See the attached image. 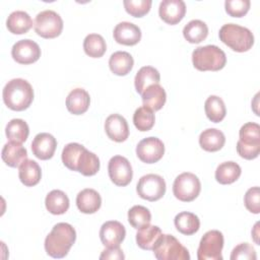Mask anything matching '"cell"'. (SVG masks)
I'll list each match as a JSON object with an SVG mask.
<instances>
[{
  "mask_svg": "<svg viewBox=\"0 0 260 260\" xmlns=\"http://www.w3.org/2000/svg\"><path fill=\"white\" fill-rule=\"evenodd\" d=\"M76 240L74 228L67 222H58L45 239V250L53 258L65 257Z\"/></svg>",
  "mask_w": 260,
  "mask_h": 260,
  "instance_id": "1",
  "label": "cell"
},
{
  "mask_svg": "<svg viewBox=\"0 0 260 260\" xmlns=\"http://www.w3.org/2000/svg\"><path fill=\"white\" fill-rule=\"evenodd\" d=\"M2 96L4 104L10 110L23 111L34 101V89L28 81L22 78H14L5 84Z\"/></svg>",
  "mask_w": 260,
  "mask_h": 260,
  "instance_id": "2",
  "label": "cell"
},
{
  "mask_svg": "<svg viewBox=\"0 0 260 260\" xmlns=\"http://www.w3.org/2000/svg\"><path fill=\"white\" fill-rule=\"evenodd\" d=\"M219 40L233 51L243 53L249 51L254 45L252 31L236 23L223 24L218 32Z\"/></svg>",
  "mask_w": 260,
  "mask_h": 260,
  "instance_id": "3",
  "label": "cell"
},
{
  "mask_svg": "<svg viewBox=\"0 0 260 260\" xmlns=\"http://www.w3.org/2000/svg\"><path fill=\"white\" fill-rule=\"evenodd\" d=\"M192 63L199 71H218L225 66V53L214 45L196 48L192 53Z\"/></svg>",
  "mask_w": 260,
  "mask_h": 260,
  "instance_id": "4",
  "label": "cell"
},
{
  "mask_svg": "<svg viewBox=\"0 0 260 260\" xmlns=\"http://www.w3.org/2000/svg\"><path fill=\"white\" fill-rule=\"evenodd\" d=\"M157 260H190V254L174 236L162 234L153 249Z\"/></svg>",
  "mask_w": 260,
  "mask_h": 260,
  "instance_id": "5",
  "label": "cell"
},
{
  "mask_svg": "<svg viewBox=\"0 0 260 260\" xmlns=\"http://www.w3.org/2000/svg\"><path fill=\"white\" fill-rule=\"evenodd\" d=\"M201 183L198 177L192 173L180 174L174 181L173 193L177 199L183 202H191L199 195Z\"/></svg>",
  "mask_w": 260,
  "mask_h": 260,
  "instance_id": "6",
  "label": "cell"
},
{
  "mask_svg": "<svg viewBox=\"0 0 260 260\" xmlns=\"http://www.w3.org/2000/svg\"><path fill=\"white\" fill-rule=\"evenodd\" d=\"M223 235L217 230L206 232L200 240L197 250L198 260H222Z\"/></svg>",
  "mask_w": 260,
  "mask_h": 260,
  "instance_id": "7",
  "label": "cell"
},
{
  "mask_svg": "<svg viewBox=\"0 0 260 260\" xmlns=\"http://www.w3.org/2000/svg\"><path fill=\"white\" fill-rule=\"evenodd\" d=\"M35 31L44 39H54L63 29L61 16L53 10H44L37 14L34 23Z\"/></svg>",
  "mask_w": 260,
  "mask_h": 260,
  "instance_id": "8",
  "label": "cell"
},
{
  "mask_svg": "<svg viewBox=\"0 0 260 260\" xmlns=\"http://www.w3.org/2000/svg\"><path fill=\"white\" fill-rule=\"evenodd\" d=\"M166 182L161 176L147 174L142 176L136 186L138 195L148 201H156L166 193Z\"/></svg>",
  "mask_w": 260,
  "mask_h": 260,
  "instance_id": "9",
  "label": "cell"
},
{
  "mask_svg": "<svg viewBox=\"0 0 260 260\" xmlns=\"http://www.w3.org/2000/svg\"><path fill=\"white\" fill-rule=\"evenodd\" d=\"M108 173L111 181L120 187L127 186L133 178L131 164L122 155H115L111 157L108 165Z\"/></svg>",
  "mask_w": 260,
  "mask_h": 260,
  "instance_id": "10",
  "label": "cell"
},
{
  "mask_svg": "<svg viewBox=\"0 0 260 260\" xmlns=\"http://www.w3.org/2000/svg\"><path fill=\"white\" fill-rule=\"evenodd\" d=\"M165 153V145L157 137H146L136 146V155L145 164L157 162Z\"/></svg>",
  "mask_w": 260,
  "mask_h": 260,
  "instance_id": "11",
  "label": "cell"
},
{
  "mask_svg": "<svg viewBox=\"0 0 260 260\" xmlns=\"http://www.w3.org/2000/svg\"><path fill=\"white\" fill-rule=\"evenodd\" d=\"M11 56L17 63L27 65L40 59L41 49L36 42L29 39L20 40L12 46Z\"/></svg>",
  "mask_w": 260,
  "mask_h": 260,
  "instance_id": "12",
  "label": "cell"
},
{
  "mask_svg": "<svg viewBox=\"0 0 260 260\" xmlns=\"http://www.w3.org/2000/svg\"><path fill=\"white\" fill-rule=\"evenodd\" d=\"M126 236L125 226L117 220H109L103 223L100 230V239L107 248L118 247Z\"/></svg>",
  "mask_w": 260,
  "mask_h": 260,
  "instance_id": "13",
  "label": "cell"
},
{
  "mask_svg": "<svg viewBox=\"0 0 260 260\" xmlns=\"http://www.w3.org/2000/svg\"><path fill=\"white\" fill-rule=\"evenodd\" d=\"M158 14L166 23L177 24L186 14V4L182 0H164L159 4Z\"/></svg>",
  "mask_w": 260,
  "mask_h": 260,
  "instance_id": "14",
  "label": "cell"
},
{
  "mask_svg": "<svg viewBox=\"0 0 260 260\" xmlns=\"http://www.w3.org/2000/svg\"><path fill=\"white\" fill-rule=\"evenodd\" d=\"M56 147V138L47 132L37 134L31 142V151L34 155L42 160H47L53 157Z\"/></svg>",
  "mask_w": 260,
  "mask_h": 260,
  "instance_id": "15",
  "label": "cell"
},
{
  "mask_svg": "<svg viewBox=\"0 0 260 260\" xmlns=\"http://www.w3.org/2000/svg\"><path fill=\"white\" fill-rule=\"evenodd\" d=\"M105 131L108 137L116 142H123L129 136L128 123L126 119L119 114H112L106 119Z\"/></svg>",
  "mask_w": 260,
  "mask_h": 260,
  "instance_id": "16",
  "label": "cell"
},
{
  "mask_svg": "<svg viewBox=\"0 0 260 260\" xmlns=\"http://www.w3.org/2000/svg\"><path fill=\"white\" fill-rule=\"evenodd\" d=\"M113 36L118 44L134 46L141 40V30L132 22L122 21L115 26Z\"/></svg>",
  "mask_w": 260,
  "mask_h": 260,
  "instance_id": "17",
  "label": "cell"
},
{
  "mask_svg": "<svg viewBox=\"0 0 260 260\" xmlns=\"http://www.w3.org/2000/svg\"><path fill=\"white\" fill-rule=\"evenodd\" d=\"M1 157L8 167L18 168L25 159H27V151L21 143L9 141L3 146Z\"/></svg>",
  "mask_w": 260,
  "mask_h": 260,
  "instance_id": "18",
  "label": "cell"
},
{
  "mask_svg": "<svg viewBox=\"0 0 260 260\" xmlns=\"http://www.w3.org/2000/svg\"><path fill=\"white\" fill-rule=\"evenodd\" d=\"M76 205L79 211H81L82 213H94L101 208V195L94 189H83L76 196Z\"/></svg>",
  "mask_w": 260,
  "mask_h": 260,
  "instance_id": "19",
  "label": "cell"
},
{
  "mask_svg": "<svg viewBox=\"0 0 260 260\" xmlns=\"http://www.w3.org/2000/svg\"><path fill=\"white\" fill-rule=\"evenodd\" d=\"M90 96L83 88H74L66 98V108L73 115H81L88 110Z\"/></svg>",
  "mask_w": 260,
  "mask_h": 260,
  "instance_id": "20",
  "label": "cell"
},
{
  "mask_svg": "<svg viewBox=\"0 0 260 260\" xmlns=\"http://www.w3.org/2000/svg\"><path fill=\"white\" fill-rule=\"evenodd\" d=\"M141 99L144 107L151 111H158L164 107L167 101V93L159 83L152 84L141 93Z\"/></svg>",
  "mask_w": 260,
  "mask_h": 260,
  "instance_id": "21",
  "label": "cell"
},
{
  "mask_svg": "<svg viewBox=\"0 0 260 260\" xmlns=\"http://www.w3.org/2000/svg\"><path fill=\"white\" fill-rule=\"evenodd\" d=\"M32 24V19L29 14L22 10L11 12L6 20L8 30L14 35L26 34L31 28Z\"/></svg>",
  "mask_w": 260,
  "mask_h": 260,
  "instance_id": "22",
  "label": "cell"
},
{
  "mask_svg": "<svg viewBox=\"0 0 260 260\" xmlns=\"http://www.w3.org/2000/svg\"><path fill=\"white\" fill-rule=\"evenodd\" d=\"M225 143L224 134L216 128H208L203 130L199 136L200 146L209 152H214L222 148Z\"/></svg>",
  "mask_w": 260,
  "mask_h": 260,
  "instance_id": "23",
  "label": "cell"
},
{
  "mask_svg": "<svg viewBox=\"0 0 260 260\" xmlns=\"http://www.w3.org/2000/svg\"><path fill=\"white\" fill-rule=\"evenodd\" d=\"M133 65V57L128 52L117 51L113 53L109 59V67L111 71L118 76L127 75L132 70Z\"/></svg>",
  "mask_w": 260,
  "mask_h": 260,
  "instance_id": "24",
  "label": "cell"
},
{
  "mask_svg": "<svg viewBox=\"0 0 260 260\" xmlns=\"http://www.w3.org/2000/svg\"><path fill=\"white\" fill-rule=\"evenodd\" d=\"M160 80V74L152 66L141 67L135 75L134 85L138 93H142L149 85L158 84Z\"/></svg>",
  "mask_w": 260,
  "mask_h": 260,
  "instance_id": "25",
  "label": "cell"
},
{
  "mask_svg": "<svg viewBox=\"0 0 260 260\" xmlns=\"http://www.w3.org/2000/svg\"><path fill=\"white\" fill-rule=\"evenodd\" d=\"M18 177L26 187H32L41 181L42 170L39 164L32 159H25L19 167Z\"/></svg>",
  "mask_w": 260,
  "mask_h": 260,
  "instance_id": "26",
  "label": "cell"
},
{
  "mask_svg": "<svg viewBox=\"0 0 260 260\" xmlns=\"http://www.w3.org/2000/svg\"><path fill=\"white\" fill-rule=\"evenodd\" d=\"M161 235V230L157 225L146 224L138 229L136 234V244L143 250H152Z\"/></svg>",
  "mask_w": 260,
  "mask_h": 260,
  "instance_id": "27",
  "label": "cell"
},
{
  "mask_svg": "<svg viewBox=\"0 0 260 260\" xmlns=\"http://www.w3.org/2000/svg\"><path fill=\"white\" fill-rule=\"evenodd\" d=\"M47 210L55 215L65 213L69 208V198L61 190H52L45 199Z\"/></svg>",
  "mask_w": 260,
  "mask_h": 260,
  "instance_id": "28",
  "label": "cell"
},
{
  "mask_svg": "<svg viewBox=\"0 0 260 260\" xmlns=\"http://www.w3.org/2000/svg\"><path fill=\"white\" fill-rule=\"evenodd\" d=\"M174 223L177 231L186 236H191L197 233L200 228V220L198 216L188 211H182L178 213L175 216Z\"/></svg>",
  "mask_w": 260,
  "mask_h": 260,
  "instance_id": "29",
  "label": "cell"
},
{
  "mask_svg": "<svg viewBox=\"0 0 260 260\" xmlns=\"http://www.w3.org/2000/svg\"><path fill=\"white\" fill-rule=\"evenodd\" d=\"M241 167L235 161L221 162L215 170V180L221 185L236 182L241 176Z\"/></svg>",
  "mask_w": 260,
  "mask_h": 260,
  "instance_id": "30",
  "label": "cell"
},
{
  "mask_svg": "<svg viewBox=\"0 0 260 260\" xmlns=\"http://www.w3.org/2000/svg\"><path fill=\"white\" fill-rule=\"evenodd\" d=\"M207 35V24L199 19H193L189 21L183 28V36L185 40L191 44H198L204 41Z\"/></svg>",
  "mask_w": 260,
  "mask_h": 260,
  "instance_id": "31",
  "label": "cell"
},
{
  "mask_svg": "<svg viewBox=\"0 0 260 260\" xmlns=\"http://www.w3.org/2000/svg\"><path fill=\"white\" fill-rule=\"evenodd\" d=\"M100 170V159L99 157L91 151L87 150L85 147L81 151L77 165L76 172H79L83 176H93Z\"/></svg>",
  "mask_w": 260,
  "mask_h": 260,
  "instance_id": "32",
  "label": "cell"
},
{
  "mask_svg": "<svg viewBox=\"0 0 260 260\" xmlns=\"http://www.w3.org/2000/svg\"><path fill=\"white\" fill-rule=\"evenodd\" d=\"M204 111L207 118L213 123L222 121L226 114L225 105L222 99L217 95H209L206 99L204 103Z\"/></svg>",
  "mask_w": 260,
  "mask_h": 260,
  "instance_id": "33",
  "label": "cell"
},
{
  "mask_svg": "<svg viewBox=\"0 0 260 260\" xmlns=\"http://www.w3.org/2000/svg\"><path fill=\"white\" fill-rule=\"evenodd\" d=\"M5 134L9 141L22 143L28 137L29 128L27 123L22 119H12L6 125Z\"/></svg>",
  "mask_w": 260,
  "mask_h": 260,
  "instance_id": "34",
  "label": "cell"
},
{
  "mask_svg": "<svg viewBox=\"0 0 260 260\" xmlns=\"http://www.w3.org/2000/svg\"><path fill=\"white\" fill-rule=\"evenodd\" d=\"M83 50L91 58H100L107 51L105 39L98 34H89L83 41Z\"/></svg>",
  "mask_w": 260,
  "mask_h": 260,
  "instance_id": "35",
  "label": "cell"
},
{
  "mask_svg": "<svg viewBox=\"0 0 260 260\" xmlns=\"http://www.w3.org/2000/svg\"><path fill=\"white\" fill-rule=\"evenodd\" d=\"M155 117L153 114V111L146 107H140L136 109L133 115V123L136 129L139 131H148L150 130L154 125Z\"/></svg>",
  "mask_w": 260,
  "mask_h": 260,
  "instance_id": "36",
  "label": "cell"
},
{
  "mask_svg": "<svg viewBox=\"0 0 260 260\" xmlns=\"http://www.w3.org/2000/svg\"><path fill=\"white\" fill-rule=\"evenodd\" d=\"M128 221L134 229H140L151 221L150 211L142 205H134L128 211Z\"/></svg>",
  "mask_w": 260,
  "mask_h": 260,
  "instance_id": "37",
  "label": "cell"
},
{
  "mask_svg": "<svg viewBox=\"0 0 260 260\" xmlns=\"http://www.w3.org/2000/svg\"><path fill=\"white\" fill-rule=\"evenodd\" d=\"M239 141L247 145H260V126L254 122L244 124L239 131Z\"/></svg>",
  "mask_w": 260,
  "mask_h": 260,
  "instance_id": "38",
  "label": "cell"
},
{
  "mask_svg": "<svg viewBox=\"0 0 260 260\" xmlns=\"http://www.w3.org/2000/svg\"><path fill=\"white\" fill-rule=\"evenodd\" d=\"M83 149H84V146L76 142H71L66 144L61 154L64 166L71 171H76L77 160Z\"/></svg>",
  "mask_w": 260,
  "mask_h": 260,
  "instance_id": "39",
  "label": "cell"
},
{
  "mask_svg": "<svg viewBox=\"0 0 260 260\" xmlns=\"http://www.w3.org/2000/svg\"><path fill=\"white\" fill-rule=\"evenodd\" d=\"M125 10L134 17H142L149 12L151 8V0H124Z\"/></svg>",
  "mask_w": 260,
  "mask_h": 260,
  "instance_id": "40",
  "label": "cell"
},
{
  "mask_svg": "<svg viewBox=\"0 0 260 260\" xmlns=\"http://www.w3.org/2000/svg\"><path fill=\"white\" fill-rule=\"evenodd\" d=\"M250 5L249 0H226L224 2L226 13L233 17L244 16L249 11Z\"/></svg>",
  "mask_w": 260,
  "mask_h": 260,
  "instance_id": "41",
  "label": "cell"
},
{
  "mask_svg": "<svg viewBox=\"0 0 260 260\" xmlns=\"http://www.w3.org/2000/svg\"><path fill=\"white\" fill-rule=\"evenodd\" d=\"M244 203L246 208L255 214L260 212V190L259 187H252L247 190L244 196Z\"/></svg>",
  "mask_w": 260,
  "mask_h": 260,
  "instance_id": "42",
  "label": "cell"
},
{
  "mask_svg": "<svg viewBox=\"0 0 260 260\" xmlns=\"http://www.w3.org/2000/svg\"><path fill=\"white\" fill-rule=\"evenodd\" d=\"M256 251L249 243H241L236 246L231 254V260H256Z\"/></svg>",
  "mask_w": 260,
  "mask_h": 260,
  "instance_id": "43",
  "label": "cell"
},
{
  "mask_svg": "<svg viewBox=\"0 0 260 260\" xmlns=\"http://www.w3.org/2000/svg\"><path fill=\"white\" fill-rule=\"evenodd\" d=\"M237 152L241 157L245 159H254L259 155L260 145H247V144H243L238 140Z\"/></svg>",
  "mask_w": 260,
  "mask_h": 260,
  "instance_id": "44",
  "label": "cell"
},
{
  "mask_svg": "<svg viewBox=\"0 0 260 260\" xmlns=\"http://www.w3.org/2000/svg\"><path fill=\"white\" fill-rule=\"evenodd\" d=\"M124 258L125 256L120 246L107 248L102 252L100 256V259H124Z\"/></svg>",
  "mask_w": 260,
  "mask_h": 260,
  "instance_id": "45",
  "label": "cell"
},
{
  "mask_svg": "<svg viewBox=\"0 0 260 260\" xmlns=\"http://www.w3.org/2000/svg\"><path fill=\"white\" fill-rule=\"evenodd\" d=\"M258 225H259V222H257L252 231V236H253V239L255 241V243L257 245H259V240H258V237H259V232H258Z\"/></svg>",
  "mask_w": 260,
  "mask_h": 260,
  "instance_id": "46",
  "label": "cell"
}]
</instances>
